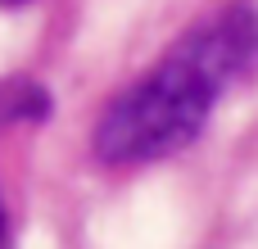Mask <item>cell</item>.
Listing matches in <instances>:
<instances>
[{"instance_id":"6da1fadb","label":"cell","mask_w":258,"mask_h":249,"mask_svg":"<svg viewBox=\"0 0 258 249\" xmlns=\"http://www.w3.org/2000/svg\"><path fill=\"white\" fill-rule=\"evenodd\" d=\"M258 68V9L236 0L190 27L141 82H132L95 122V154L109 168L154 163L186 150L218 100Z\"/></svg>"},{"instance_id":"7a4b0ae2","label":"cell","mask_w":258,"mask_h":249,"mask_svg":"<svg viewBox=\"0 0 258 249\" xmlns=\"http://www.w3.org/2000/svg\"><path fill=\"white\" fill-rule=\"evenodd\" d=\"M50 113V100H45V86H32V82H18L9 86L5 95V118H45Z\"/></svg>"},{"instance_id":"3957f363","label":"cell","mask_w":258,"mask_h":249,"mask_svg":"<svg viewBox=\"0 0 258 249\" xmlns=\"http://www.w3.org/2000/svg\"><path fill=\"white\" fill-rule=\"evenodd\" d=\"M0 245H5V209H0Z\"/></svg>"},{"instance_id":"277c9868","label":"cell","mask_w":258,"mask_h":249,"mask_svg":"<svg viewBox=\"0 0 258 249\" xmlns=\"http://www.w3.org/2000/svg\"><path fill=\"white\" fill-rule=\"evenodd\" d=\"M5 5H23V0H5Z\"/></svg>"}]
</instances>
